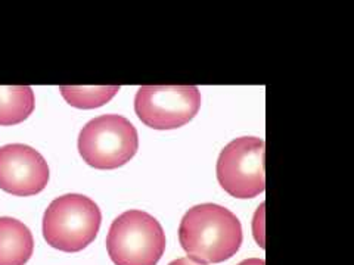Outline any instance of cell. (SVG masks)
Returning a JSON list of instances; mask_svg holds the SVG:
<instances>
[{
	"label": "cell",
	"instance_id": "cell-10",
	"mask_svg": "<svg viewBox=\"0 0 354 265\" xmlns=\"http://www.w3.org/2000/svg\"><path fill=\"white\" fill-rule=\"evenodd\" d=\"M120 90L118 86L75 87L62 86L59 92L66 104L79 109H95L106 105Z\"/></svg>",
	"mask_w": 354,
	"mask_h": 265
},
{
	"label": "cell",
	"instance_id": "cell-11",
	"mask_svg": "<svg viewBox=\"0 0 354 265\" xmlns=\"http://www.w3.org/2000/svg\"><path fill=\"white\" fill-rule=\"evenodd\" d=\"M169 265H205V264L194 261L191 258H179V259H176V261H171Z\"/></svg>",
	"mask_w": 354,
	"mask_h": 265
},
{
	"label": "cell",
	"instance_id": "cell-6",
	"mask_svg": "<svg viewBox=\"0 0 354 265\" xmlns=\"http://www.w3.org/2000/svg\"><path fill=\"white\" fill-rule=\"evenodd\" d=\"M217 180L235 197L251 199L264 192V141L259 137L232 140L220 152L216 167Z\"/></svg>",
	"mask_w": 354,
	"mask_h": 265
},
{
	"label": "cell",
	"instance_id": "cell-4",
	"mask_svg": "<svg viewBox=\"0 0 354 265\" xmlns=\"http://www.w3.org/2000/svg\"><path fill=\"white\" fill-rule=\"evenodd\" d=\"M139 148L138 130L126 117L108 114L88 121L79 136L83 161L96 170L123 167Z\"/></svg>",
	"mask_w": 354,
	"mask_h": 265
},
{
	"label": "cell",
	"instance_id": "cell-8",
	"mask_svg": "<svg viewBox=\"0 0 354 265\" xmlns=\"http://www.w3.org/2000/svg\"><path fill=\"white\" fill-rule=\"evenodd\" d=\"M32 251L30 228L17 218L0 217V265H26Z\"/></svg>",
	"mask_w": 354,
	"mask_h": 265
},
{
	"label": "cell",
	"instance_id": "cell-5",
	"mask_svg": "<svg viewBox=\"0 0 354 265\" xmlns=\"http://www.w3.org/2000/svg\"><path fill=\"white\" fill-rule=\"evenodd\" d=\"M201 92L195 86H143L135 96V112L153 130L179 128L198 114Z\"/></svg>",
	"mask_w": 354,
	"mask_h": 265
},
{
	"label": "cell",
	"instance_id": "cell-9",
	"mask_svg": "<svg viewBox=\"0 0 354 265\" xmlns=\"http://www.w3.org/2000/svg\"><path fill=\"white\" fill-rule=\"evenodd\" d=\"M35 92L28 86L0 87V126H15L35 110Z\"/></svg>",
	"mask_w": 354,
	"mask_h": 265
},
{
	"label": "cell",
	"instance_id": "cell-7",
	"mask_svg": "<svg viewBox=\"0 0 354 265\" xmlns=\"http://www.w3.org/2000/svg\"><path fill=\"white\" fill-rule=\"evenodd\" d=\"M48 183V162L36 149L21 143L0 148V189L15 196H35Z\"/></svg>",
	"mask_w": 354,
	"mask_h": 265
},
{
	"label": "cell",
	"instance_id": "cell-1",
	"mask_svg": "<svg viewBox=\"0 0 354 265\" xmlns=\"http://www.w3.org/2000/svg\"><path fill=\"white\" fill-rule=\"evenodd\" d=\"M180 245L191 259L220 264L230 259L242 245V226L227 208L203 204L187 211L179 227Z\"/></svg>",
	"mask_w": 354,
	"mask_h": 265
},
{
	"label": "cell",
	"instance_id": "cell-3",
	"mask_svg": "<svg viewBox=\"0 0 354 265\" xmlns=\"http://www.w3.org/2000/svg\"><path fill=\"white\" fill-rule=\"evenodd\" d=\"M106 251L115 265H157L165 251V233L157 218L131 209L113 221Z\"/></svg>",
	"mask_w": 354,
	"mask_h": 265
},
{
	"label": "cell",
	"instance_id": "cell-2",
	"mask_svg": "<svg viewBox=\"0 0 354 265\" xmlns=\"http://www.w3.org/2000/svg\"><path fill=\"white\" fill-rule=\"evenodd\" d=\"M102 223L101 209L91 197L62 195L48 206L43 217V237L62 252H80L96 239Z\"/></svg>",
	"mask_w": 354,
	"mask_h": 265
},
{
	"label": "cell",
	"instance_id": "cell-12",
	"mask_svg": "<svg viewBox=\"0 0 354 265\" xmlns=\"http://www.w3.org/2000/svg\"><path fill=\"white\" fill-rule=\"evenodd\" d=\"M238 265H266V264L260 258H250V259H245V261L239 262Z\"/></svg>",
	"mask_w": 354,
	"mask_h": 265
}]
</instances>
